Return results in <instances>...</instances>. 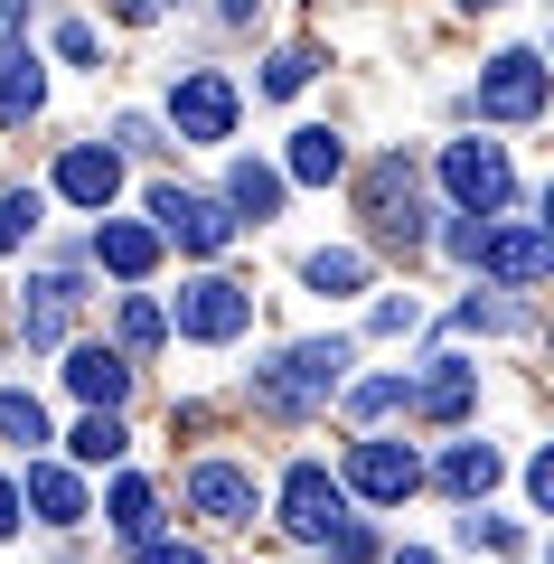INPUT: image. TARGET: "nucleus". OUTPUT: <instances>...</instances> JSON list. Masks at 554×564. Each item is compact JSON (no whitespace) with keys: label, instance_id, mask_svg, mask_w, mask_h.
I'll list each match as a JSON object with an SVG mask.
<instances>
[{"label":"nucleus","instance_id":"25","mask_svg":"<svg viewBox=\"0 0 554 564\" xmlns=\"http://www.w3.org/2000/svg\"><path fill=\"white\" fill-rule=\"evenodd\" d=\"M460 545L470 555H526V518H498V508L470 499V518H460Z\"/></svg>","mask_w":554,"mask_h":564},{"label":"nucleus","instance_id":"15","mask_svg":"<svg viewBox=\"0 0 554 564\" xmlns=\"http://www.w3.org/2000/svg\"><path fill=\"white\" fill-rule=\"evenodd\" d=\"M95 263H104L113 282H151V263H160V226L104 217V226H95Z\"/></svg>","mask_w":554,"mask_h":564},{"label":"nucleus","instance_id":"14","mask_svg":"<svg viewBox=\"0 0 554 564\" xmlns=\"http://www.w3.org/2000/svg\"><path fill=\"white\" fill-rule=\"evenodd\" d=\"M423 480H442V489H452L460 508H470V499H489V489L508 480V452H498V443H452V452H442L433 470H423Z\"/></svg>","mask_w":554,"mask_h":564},{"label":"nucleus","instance_id":"28","mask_svg":"<svg viewBox=\"0 0 554 564\" xmlns=\"http://www.w3.org/2000/svg\"><path fill=\"white\" fill-rule=\"evenodd\" d=\"M311 76H319V47H282V57L263 66V95H301Z\"/></svg>","mask_w":554,"mask_h":564},{"label":"nucleus","instance_id":"27","mask_svg":"<svg viewBox=\"0 0 554 564\" xmlns=\"http://www.w3.org/2000/svg\"><path fill=\"white\" fill-rule=\"evenodd\" d=\"M113 329H122V348H160V339H170V311H160L151 292H132V302H122V321H113Z\"/></svg>","mask_w":554,"mask_h":564},{"label":"nucleus","instance_id":"1","mask_svg":"<svg viewBox=\"0 0 554 564\" xmlns=\"http://www.w3.org/2000/svg\"><path fill=\"white\" fill-rule=\"evenodd\" d=\"M348 358H357V339H301V348H282L273 367H254V404H263V414H311V404H329L338 386H348Z\"/></svg>","mask_w":554,"mask_h":564},{"label":"nucleus","instance_id":"33","mask_svg":"<svg viewBox=\"0 0 554 564\" xmlns=\"http://www.w3.org/2000/svg\"><path fill=\"white\" fill-rule=\"evenodd\" d=\"M526 508H535V518L554 508V452H535V462H526Z\"/></svg>","mask_w":554,"mask_h":564},{"label":"nucleus","instance_id":"32","mask_svg":"<svg viewBox=\"0 0 554 564\" xmlns=\"http://www.w3.org/2000/svg\"><path fill=\"white\" fill-rule=\"evenodd\" d=\"M319 545H329V564H367V555H377V536H367V527H338V536H319Z\"/></svg>","mask_w":554,"mask_h":564},{"label":"nucleus","instance_id":"22","mask_svg":"<svg viewBox=\"0 0 554 564\" xmlns=\"http://www.w3.org/2000/svg\"><path fill=\"white\" fill-rule=\"evenodd\" d=\"M39 104H47L39 57H29V47H0V122H29Z\"/></svg>","mask_w":554,"mask_h":564},{"label":"nucleus","instance_id":"4","mask_svg":"<svg viewBox=\"0 0 554 564\" xmlns=\"http://www.w3.org/2000/svg\"><path fill=\"white\" fill-rule=\"evenodd\" d=\"M273 518L292 527L301 545H319V536H338V527H348V489H338V470L319 462V452H301V462L282 470V489H273Z\"/></svg>","mask_w":554,"mask_h":564},{"label":"nucleus","instance_id":"19","mask_svg":"<svg viewBox=\"0 0 554 564\" xmlns=\"http://www.w3.org/2000/svg\"><path fill=\"white\" fill-rule=\"evenodd\" d=\"M104 527H113L122 545L160 536V489L141 480V470H113V489H104Z\"/></svg>","mask_w":554,"mask_h":564},{"label":"nucleus","instance_id":"24","mask_svg":"<svg viewBox=\"0 0 554 564\" xmlns=\"http://www.w3.org/2000/svg\"><path fill=\"white\" fill-rule=\"evenodd\" d=\"M301 282L329 292V302H348V292H367V254H357V245H319V254L301 263Z\"/></svg>","mask_w":554,"mask_h":564},{"label":"nucleus","instance_id":"6","mask_svg":"<svg viewBox=\"0 0 554 564\" xmlns=\"http://www.w3.org/2000/svg\"><path fill=\"white\" fill-rule=\"evenodd\" d=\"M470 113L479 122H535V113H545V57H535V47L489 57V66H479V85H470Z\"/></svg>","mask_w":554,"mask_h":564},{"label":"nucleus","instance_id":"11","mask_svg":"<svg viewBox=\"0 0 554 564\" xmlns=\"http://www.w3.org/2000/svg\"><path fill=\"white\" fill-rule=\"evenodd\" d=\"M47 188H57L66 207H85V217H104V207H113V188H122V151H113V141H66Z\"/></svg>","mask_w":554,"mask_h":564},{"label":"nucleus","instance_id":"35","mask_svg":"<svg viewBox=\"0 0 554 564\" xmlns=\"http://www.w3.org/2000/svg\"><path fill=\"white\" fill-rule=\"evenodd\" d=\"M113 141H122V151H160V132H151V113H122V122H113Z\"/></svg>","mask_w":554,"mask_h":564},{"label":"nucleus","instance_id":"38","mask_svg":"<svg viewBox=\"0 0 554 564\" xmlns=\"http://www.w3.org/2000/svg\"><path fill=\"white\" fill-rule=\"evenodd\" d=\"M460 10H508V0H460Z\"/></svg>","mask_w":554,"mask_h":564},{"label":"nucleus","instance_id":"16","mask_svg":"<svg viewBox=\"0 0 554 564\" xmlns=\"http://www.w3.org/2000/svg\"><path fill=\"white\" fill-rule=\"evenodd\" d=\"M282 180H292V188H329V180H348V141H338L329 122H301L292 151H282Z\"/></svg>","mask_w":554,"mask_h":564},{"label":"nucleus","instance_id":"36","mask_svg":"<svg viewBox=\"0 0 554 564\" xmlns=\"http://www.w3.org/2000/svg\"><path fill=\"white\" fill-rule=\"evenodd\" d=\"M10 527H20V480L0 470V536H10Z\"/></svg>","mask_w":554,"mask_h":564},{"label":"nucleus","instance_id":"20","mask_svg":"<svg viewBox=\"0 0 554 564\" xmlns=\"http://www.w3.org/2000/svg\"><path fill=\"white\" fill-rule=\"evenodd\" d=\"M282 198H292V180H282V170H263V161H236V170H226V207H236V226H245V217L273 226Z\"/></svg>","mask_w":554,"mask_h":564},{"label":"nucleus","instance_id":"7","mask_svg":"<svg viewBox=\"0 0 554 564\" xmlns=\"http://www.w3.org/2000/svg\"><path fill=\"white\" fill-rule=\"evenodd\" d=\"M151 217H160V245H188V254H226L236 245V207L226 198H198V188H151Z\"/></svg>","mask_w":554,"mask_h":564},{"label":"nucleus","instance_id":"31","mask_svg":"<svg viewBox=\"0 0 554 564\" xmlns=\"http://www.w3.org/2000/svg\"><path fill=\"white\" fill-rule=\"evenodd\" d=\"M423 321V302H414V292H395V302H377V311H367V329H385V339H395V329H414Z\"/></svg>","mask_w":554,"mask_h":564},{"label":"nucleus","instance_id":"10","mask_svg":"<svg viewBox=\"0 0 554 564\" xmlns=\"http://www.w3.org/2000/svg\"><path fill=\"white\" fill-rule=\"evenodd\" d=\"M470 263L489 282H508V292H526V282H545V263H554V245H545V226H479V245H470Z\"/></svg>","mask_w":554,"mask_h":564},{"label":"nucleus","instance_id":"5","mask_svg":"<svg viewBox=\"0 0 554 564\" xmlns=\"http://www.w3.org/2000/svg\"><path fill=\"white\" fill-rule=\"evenodd\" d=\"M170 329L178 339H198V348H226L254 329V292L226 273H198V282H178V302H170Z\"/></svg>","mask_w":554,"mask_h":564},{"label":"nucleus","instance_id":"26","mask_svg":"<svg viewBox=\"0 0 554 564\" xmlns=\"http://www.w3.org/2000/svg\"><path fill=\"white\" fill-rule=\"evenodd\" d=\"M39 217H47V198H39V188H0V254L39 236Z\"/></svg>","mask_w":554,"mask_h":564},{"label":"nucleus","instance_id":"12","mask_svg":"<svg viewBox=\"0 0 554 564\" xmlns=\"http://www.w3.org/2000/svg\"><path fill=\"white\" fill-rule=\"evenodd\" d=\"M20 508H39V527H85V518H95V499H85V470H76V462H47V452H29Z\"/></svg>","mask_w":554,"mask_h":564},{"label":"nucleus","instance_id":"8","mask_svg":"<svg viewBox=\"0 0 554 564\" xmlns=\"http://www.w3.org/2000/svg\"><path fill=\"white\" fill-rule=\"evenodd\" d=\"M236 113H245V95H236V76H217V66H188V76L170 85L178 141H226V132H236Z\"/></svg>","mask_w":554,"mask_h":564},{"label":"nucleus","instance_id":"23","mask_svg":"<svg viewBox=\"0 0 554 564\" xmlns=\"http://www.w3.org/2000/svg\"><path fill=\"white\" fill-rule=\"evenodd\" d=\"M0 443L10 452H47L57 433H47V404L29 395V386H0Z\"/></svg>","mask_w":554,"mask_h":564},{"label":"nucleus","instance_id":"2","mask_svg":"<svg viewBox=\"0 0 554 564\" xmlns=\"http://www.w3.org/2000/svg\"><path fill=\"white\" fill-rule=\"evenodd\" d=\"M338 489L367 499V508H404L423 489V452L404 443V433H357L348 462H338Z\"/></svg>","mask_w":554,"mask_h":564},{"label":"nucleus","instance_id":"21","mask_svg":"<svg viewBox=\"0 0 554 564\" xmlns=\"http://www.w3.org/2000/svg\"><path fill=\"white\" fill-rule=\"evenodd\" d=\"M122 452H132V433H122V414H113V404H85V423L66 433V462H76V470H113Z\"/></svg>","mask_w":554,"mask_h":564},{"label":"nucleus","instance_id":"9","mask_svg":"<svg viewBox=\"0 0 554 564\" xmlns=\"http://www.w3.org/2000/svg\"><path fill=\"white\" fill-rule=\"evenodd\" d=\"M188 508H198L207 527H254V508H263V480L245 462H217V452H207V462H188Z\"/></svg>","mask_w":554,"mask_h":564},{"label":"nucleus","instance_id":"30","mask_svg":"<svg viewBox=\"0 0 554 564\" xmlns=\"http://www.w3.org/2000/svg\"><path fill=\"white\" fill-rule=\"evenodd\" d=\"M132 564H207V545H178V536H141Z\"/></svg>","mask_w":554,"mask_h":564},{"label":"nucleus","instance_id":"29","mask_svg":"<svg viewBox=\"0 0 554 564\" xmlns=\"http://www.w3.org/2000/svg\"><path fill=\"white\" fill-rule=\"evenodd\" d=\"M348 404H357L367 423H377V414H395V404H404V377H367V386H348Z\"/></svg>","mask_w":554,"mask_h":564},{"label":"nucleus","instance_id":"37","mask_svg":"<svg viewBox=\"0 0 554 564\" xmlns=\"http://www.w3.org/2000/svg\"><path fill=\"white\" fill-rule=\"evenodd\" d=\"M395 564H442V555H433V545H404V555H395Z\"/></svg>","mask_w":554,"mask_h":564},{"label":"nucleus","instance_id":"39","mask_svg":"<svg viewBox=\"0 0 554 564\" xmlns=\"http://www.w3.org/2000/svg\"><path fill=\"white\" fill-rule=\"evenodd\" d=\"M160 10H170V0H160Z\"/></svg>","mask_w":554,"mask_h":564},{"label":"nucleus","instance_id":"18","mask_svg":"<svg viewBox=\"0 0 554 564\" xmlns=\"http://www.w3.org/2000/svg\"><path fill=\"white\" fill-rule=\"evenodd\" d=\"M66 386H76L85 404H113V414H122V395H132V358H122V348H95V339H85L76 358H66Z\"/></svg>","mask_w":554,"mask_h":564},{"label":"nucleus","instance_id":"13","mask_svg":"<svg viewBox=\"0 0 554 564\" xmlns=\"http://www.w3.org/2000/svg\"><path fill=\"white\" fill-rule=\"evenodd\" d=\"M470 395H479V367L470 358H433L423 377H404V404H414L423 423H460V414H470Z\"/></svg>","mask_w":554,"mask_h":564},{"label":"nucleus","instance_id":"34","mask_svg":"<svg viewBox=\"0 0 554 564\" xmlns=\"http://www.w3.org/2000/svg\"><path fill=\"white\" fill-rule=\"evenodd\" d=\"M57 57H66V66H95V29L66 20V29H57Z\"/></svg>","mask_w":554,"mask_h":564},{"label":"nucleus","instance_id":"3","mask_svg":"<svg viewBox=\"0 0 554 564\" xmlns=\"http://www.w3.org/2000/svg\"><path fill=\"white\" fill-rule=\"evenodd\" d=\"M442 198H452L460 217H498V207H517L508 141H452V151H442Z\"/></svg>","mask_w":554,"mask_h":564},{"label":"nucleus","instance_id":"17","mask_svg":"<svg viewBox=\"0 0 554 564\" xmlns=\"http://www.w3.org/2000/svg\"><path fill=\"white\" fill-rule=\"evenodd\" d=\"M76 302H85V282H76V273H39V282H29V321H20V339H29V348H57L66 321H76Z\"/></svg>","mask_w":554,"mask_h":564}]
</instances>
